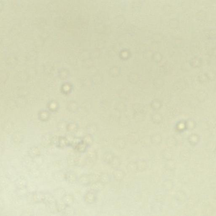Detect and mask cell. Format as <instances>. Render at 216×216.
Listing matches in <instances>:
<instances>
[{
	"label": "cell",
	"instance_id": "1",
	"mask_svg": "<svg viewBox=\"0 0 216 216\" xmlns=\"http://www.w3.org/2000/svg\"><path fill=\"white\" fill-rule=\"evenodd\" d=\"M57 146L60 148H64L66 146H69V142L67 137H59L57 139Z\"/></svg>",
	"mask_w": 216,
	"mask_h": 216
},
{
	"label": "cell",
	"instance_id": "2",
	"mask_svg": "<svg viewBox=\"0 0 216 216\" xmlns=\"http://www.w3.org/2000/svg\"><path fill=\"white\" fill-rule=\"evenodd\" d=\"M62 200L67 207L70 206L74 201L72 196L70 195H66L63 196Z\"/></svg>",
	"mask_w": 216,
	"mask_h": 216
},
{
	"label": "cell",
	"instance_id": "3",
	"mask_svg": "<svg viewBox=\"0 0 216 216\" xmlns=\"http://www.w3.org/2000/svg\"><path fill=\"white\" fill-rule=\"evenodd\" d=\"M46 196L42 193H36L33 196V201L37 203L44 201L46 199Z\"/></svg>",
	"mask_w": 216,
	"mask_h": 216
},
{
	"label": "cell",
	"instance_id": "4",
	"mask_svg": "<svg viewBox=\"0 0 216 216\" xmlns=\"http://www.w3.org/2000/svg\"><path fill=\"white\" fill-rule=\"evenodd\" d=\"M65 179L70 183L75 182L77 180L76 175L72 172H68L65 175Z\"/></svg>",
	"mask_w": 216,
	"mask_h": 216
},
{
	"label": "cell",
	"instance_id": "5",
	"mask_svg": "<svg viewBox=\"0 0 216 216\" xmlns=\"http://www.w3.org/2000/svg\"><path fill=\"white\" fill-rule=\"evenodd\" d=\"M87 144L81 140L77 145L75 146L74 149L76 151L79 153H83L85 152L86 149Z\"/></svg>",
	"mask_w": 216,
	"mask_h": 216
},
{
	"label": "cell",
	"instance_id": "6",
	"mask_svg": "<svg viewBox=\"0 0 216 216\" xmlns=\"http://www.w3.org/2000/svg\"><path fill=\"white\" fill-rule=\"evenodd\" d=\"M29 154L31 157H36L40 155L41 152L38 147L33 146L30 148L29 151Z\"/></svg>",
	"mask_w": 216,
	"mask_h": 216
},
{
	"label": "cell",
	"instance_id": "7",
	"mask_svg": "<svg viewBox=\"0 0 216 216\" xmlns=\"http://www.w3.org/2000/svg\"><path fill=\"white\" fill-rule=\"evenodd\" d=\"M54 142V138L52 137H44L42 143L43 146H49Z\"/></svg>",
	"mask_w": 216,
	"mask_h": 216
}]
</instances>
